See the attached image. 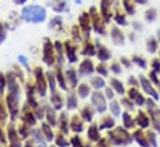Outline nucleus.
Listing matches in <instances>:
<instances>
[{
    "mask_svg": "<svg viewBox=\"0 0 160 147\" xmlns=\"http://www.w3.org/2000/svg\"><path fill=\"white\" fill-rule=\"evenodd\" d=\"M21 20L29 24H41L47 19V11L43 6L38 4L26 5L21 10Z\"/></svg>",
    "mask_w": 160,
    "mask_h": 147,
    "instance_id": "1",
    "label": "nucleus"
},
{
    "mask_svg": "<svg viewBox=\"0 0 160 147\" xmlns=\"http://www.w3.org/2000/svg\"><path fill=\"white\" fill-rule=\"evenodd\" d=\"M113 1L114 0H101V4H99V14L102 15L103 20L107 22L111 20V16H112L111 6H112Z\"/></svg>",
    "mask_w": 160,
    "mask_h": 147,
    "instance_id": "2",
    "label": "nucleus"
},
{
    "mask_svg": "<svg viewBox=\"0 0 160 147\" xmlns=\"http://www.w3.org/2000/svg\"><path fill=\"white\" fill-rule=\"evenodd\" d=\"M43 61L48 64H51L53 62V45L51 43L50 40H45V43H43Z\"/></svg>",
    "mask_w": 160,
    "mask_h": 147,
    "instance_id": "3",
    "label": "nucleus"
},
{
    "mask_svg": "<svg viewBox=\"0 0 160 147\" xmlns=\"http://www.w3.org/2000/svg\"><path fill=\"white\" fill-rule=\"evenodd\" d=\"M78 22H80V29L86 34V35H88L89 34V30H91V16H89V14L88 12H86V11H83V12H81L80 16H78Z\"/></svg>",
    "mask_w": 160,
    "mask_h": 147,
    "instance_id": "4",
    "label": "nucleus"
},
{
    "mask_svg": "<svg viewBox=\"0 0 160 147\" xmlns=\"http://www.w3.org/2000/svg\"><path fill=\"white\" fill-rule=\"evenodd\" d=\"M50 6L51 9L57 12V14H62V12H66L68 11V2L67 0H51L50 1Z\"/></svg>",
    "mask_w": 160,
    "mask_h": 147,
    "instance_id": "5",
    "label": "nucleus"
},
{
    "mask_svg": "<svg viewBox=\"0 0 160 147\" xmlns=\"http://www.w3.org/2000/svg\"><path fill=\"white\" fill-rule=\"evenodd\" d=\"M111 36H112V40H113L114 43H117V45H123L124 43V36H123L122 31H120L118 27H113L112 29Z\"/></svg>",
    "mask_w": 160,
    "mask_h": 147,
    "instance_id": "6",
    "label": "nucleus"
},
{
    "mask_svg": "<svg viewBox=\"0 0 160 147\" xmlns=\"http://www.w3.org/2000/svg\"><path fill=\"white\" fill-rule=\"evenodd\" d=\"M66 55H67L70 62H76V61H77L76 47H75V46H71L70 42H66Z\"/></svg>",
    "mask_w": 160,
    "mask_h": 147,
    "instance_id": "7",
    "label": "nucleus"
},
{
    "mask_svg": "<svg viewBox=\"0 0 160 147\" xmlns=\"http://www.w3.org/2000/svg\"><path fill=\"white\" fill-rule=\"evenodd\" d=\"M122 4H123V7L128 15L135 14V7H134V4L132 2V0H122Z\"/></svg>",
    "mask_w": 160,
    "mask_h": 147,
    "instance_id": "8",
    "label": "nucleus"
},
{
    "mask_svg": "<svg viewBox=\"0 0 160 147\" xmlns=\"http://www.w3.org/2000/svg\"><path fill=\"white\" fill-rule=\"evenodd\" d=\"M144 16H145V20H147L148 22H153V21L157 20L158 12H157V10H155L154 7H150V9H148V10L145 11Z\"/></svg>",
    "mask_w": 160,
    "mask_h": 147,
    "instance_id": "9",
    "label": "nucleus"
},
{
    "mask_svg": "<svg viewBox=\"0 0 160 147\" xmlns=\"http://www.w3.org/2000/svg\"><path fill=\"white\" fill-rule=\"evenodd\" d=\"M62 24H63L62 17L57 15V16H53V17L51 19V21H50V27H51V29H55V30H56V29L58 30V29L62 27Z\"/></svg>",
    "mask_w": 160,
    "mask_h": 147,
    "instance_id": "10",
    "label": "nucleus"
},
{
    "mask_svg": "<svg viewBox=\"0 0 160 147\" xmlns=\"http://www.w3.org/2000/svg\"><path fill=\"white\" fill-rule=\"evenodd\" d=\"M93 71V67H92V62L91 61H88V59H86V61H83L82 62V64H81L80 67V72L81 73H91Z\"/></svg>",
    "mask_w": 160,
    "mask_h": 147,
    "instance_id": "11",
    "label": "nucleus"
},
{
    "mask_svg": "<svg viewBox=\"0 0 160 147\" xmlns=\"http://www.w3.org/2000/svg\"><path fill=\"white\" fill-rule=\"evenodd\" d=\"M109 57H111V52L106 47L101 46L99 47V51H98V58L101 61H107V59H109Z\"/></svg>",
    "mask_w": 160,
    "mask_h": 147,
    "instance_id": "12",
    "label": "nucleus"
},
{
    "mask_svg": "<svg viewBox=\"0 0 160 147\" xmlns=\"http://www.w3.org/2000/svg\"><path fill=\"white\" fill-rule=\"evenodd\" d=\"M82 53L86 55V56H94V55H96V47H94L93 45H91V43H87V45L84 46Z\"/></svg>",
    "mask_w": 160,
    "mask_h": 147,
    "instance_id": "13",
    "label": "nucleus"
},
{
    "mask_svg": "<svg viewBox=\"0 0 160 147\" xmlns=\"http://www.w3.org/2000/svg\"><path fill=\"white\" fill-rule=\"evenodd\" d=\"M147 46H148V51L149 52H155L157 51V48H158V42H157V40L155 38H149L148 40V42H147Z\"/></svg>",
    "mask_w": 160,
    "mask_h": 147,
    "instance_id": "14",
    "label": "nucleus"
},
{
    "mask_svg": "<svg viewBox=\"0 0 160 147\" xmlns=\"http://www.w3.org/2000/svg\"><path fill=\"white\" fill-rule=\"evenodd\" d=\"M114 20H116V22H117L118 25H120V26H125V25L128 24L124 14H119V12H117V14L114 15Z\"/></svg>",
    "mask_w": 160,
    "mask_h": 147,
    "instance_id": "15",
    "label": "nucleus"
},
{
    "mask_svg": "<svg viewBox=\"0 0 160 147\" xmlns=\"http://www.w3.org/2000/svg\"><path fill=\"white\" fill-rule=\"evenodd\" d=\"M6 25L5 24H2V22H0V45L5 41V38H6Z\"/></svg>",
    "mask_w": 160,
    "mask_h": 147,
    "instance_id": "16",
    "label": "nucleus"
},
{
    "mask_svg": "<svg viewBox=\"0 0 160 147\" xmlns=\"http://www.w3.org/2000/svg\"><path fill=\"white\" fill-rule=\"evenodd\" d=\"M72 35L75 40H80V27L78 26H73L72 27Z\"/></svg>",
    "mask_w": 160,
    "mask_h": 147,
    "instance_id": "17",
    "label": "nucleus"
},
{
    "mask_svg": "<svg viewBox=\"0 0 160 147\" xmlns=\"http://www.w3.org/2000/svg\"><path fill=\"white\" fill-rule=\"evenodd\" d=\"M134 62H137V63L140 64L142 67H145V61L142 59V58H139V57H134Z\"/></svg>",
    "mask_w": 160,
    "mask_h": 147,
    "instance_id": "18",
    "label": "nucleus"
},
{
    "mask_svg": "<svg viewBox=\"0 0 160 147\" xmlns=\"http://www.w3.org/2000/svg\"><path fill=\"white\" fill-rule=\"evenodd\" d=\"M12 1H14L15 5H18V6H22V5H25L29 0H12Z\"/></svg>",
    "mask_w": 160,
    "mask_h": 147,
    "instance_id": "19",
    "label": "nucleus"
},
{
    "mask_svg": "<svg viewBox=\"0 0 160 147\" xmlns=\"http://www.w3.org/2000/svg\"><path fill=\"white\" fill-rule=\"evenodd\" d=\"M19 61H20V63H22L25 67H28V59H26L24 56H19Z\"/></svg>",
    "mask_w": 160,
    "mask_h": 147,
    "instance_id": "20",
    "label": "nucleus"
},
{
    "mask_svg": "<svg viewBox=\"0 0 160 147\" xmlns=\"http://www.w3.org/2000/svg\"><path fill=\"white\" fill-rule=\"evenodd\" d=\"M133 26H134V29H137V30H140V29H142V24H139L138 21H134V22H133Z\"/></svg>",
    "mask_w": 160,
    "mask_h": 147,
    "instance_id": "21",
    "label": "nucleus"
},
{
    "mask_svg": "<svg viewBox=\"0 0 160 147\" xmlns=\"http://www.w3.org/2000/svg\"><path fill=\"white\" fill-rule=\"evenodd\" d=\"M137 4H140V5H145L148 2V0H134Z\"/></svg>",
    "mask_w": 160,
    "mask_h": 147,
    "instance_id": "22",
    "label": "nucleus"
},
{
    "mask_svg": "<svg viewBox=\"0 0 160 147\" xmlns=\"http://www.w3.org/2000/svg\"><path fill=\"white\" fill-rule=\"evenodd\" d=\"M76 4H82V0H75Z\"/></svg>",
    "mask_w": 160,
    "mask_h": 147,
    "instance_id": "23",
    "label": "nucleus"
},
{
    "mask_svg": "<svg viewBox=\"0 0 160 147\" xmlns=\"http://www.w3.org/2000/svg\"><path fill=\"white\" fill-rule=\"evenodd\" d=\"M157 34H158V40H159V42H160V30H158V32H157Z\"/></svg>",
    "mask_w": 160,
    "mask_h": 147,
    "instance_id": "24",
    "label": "nucleus"
},
{
    "mask_svg": "<svg viewBox=\"0 0 160 147\" xmlns=\"http://www.w3.org/2000/svg\"><path fill=\"white\" fill-rule=\"evenodd\" d=\"M114 1H116V0H114Z\"/></svg>",
    "mask_w": 160,
    "mask_h": 147,
    "instance_id": "25",
    "label": "nucleus"
}]
</instances>
